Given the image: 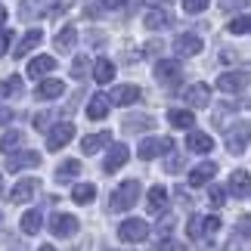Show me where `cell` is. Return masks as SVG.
Returning <instances> with one entry per match:
<instances>
[{
	"label": "cell",
	"mask_w": 251,
	"mask_h": 251,
	"mask_svg": "<svg viewBox=\"0 0 251 251\" xmlns=\"http://www.w3.org/2000/svg\"><path fill=\"white\" fill-rule=\"evenodd\" d=\"M140 180H124L118 189L112 192V199H109V211H115V214H121V211H130L133 205H137V199H140Z\"/></svg>",
	"instance_id": "cell-1"
},
{
	"label": "cell",
	"mask_w": 251,
	"mask_h": 251,
	"mask_svg": "<svg viewBox=\"0 0 251 251\" xmlns=\"http://www.w3.org/2000/svg\"><path fill=\"white\" fill-rule=\"evenodd\" d=\"M118 239L121 242H127V245H140V242H146L149 239V224L146 220H124V224L118 226Z\"/></svg>",
	"instance_id": "cell-2"
},
{
	"label": "cell",
	"mask_w": 251,
	"mask_h": 251,
	"mask_svg": "<svg viewBox=\"0 0 251 251\" xmlns=\"http://www.w3.org/2000/svg\"><path fill=\"white\" fill-rule=\"evenodd\" d=\"M174 149V143L168 137H149V140H143L140 146H137V158L143 161H152V158H161V155H168V152Z\"/></svg>",
	"instance_id": "cell-3"
},
{
	"label": "cell",
	"mask_w": 251,
	"mask_h": 251,
	"mask_svg": "<svg viewBox=\"0 0 251 251\" xmlns=\"http://www.w3.org/2000/svg\"><path fill=\"white\" fill-rule=\"evenodd\" d=\"M155 78H158V84H165V87H177L183 81V65H180V59H161L155 65Z\"/></svg>",
	"instance_id": "cell-4"
},
{
	"label": "cell",
	"mask_w": 251,
	"mask_h": 251,
	"mask_svg": "<svg viewBox=\"0 0 251 251\" xmlns=\"http://www.w3.org/2000/svg\"><path fill=\"white\" fill-rule=\"evenodd\" d=\"M75 137V124L72 121H62V124H56V127H50V133H47V149L50 152H59L62 146H69Z\"/></svg>",
	"instance_id": "cell-5"
},
{
	"label": "cell",
	"mask_w": 251,
	"mask_h": 251,
	"mask_svg": "<svg viewBox=\"0 0 251 251\" xmlns=\"http://www.w3.org/2000/svg\"><path fill=\"white\" fill-rule=\"evenodd\" d=\"M50 233L56 239H69L78 233V217L75 214H65V211H59V214H53L50 217Z\"/></svg>",
	"instance_id": "cell-6"
},
{
	"label": "cell",
	"mask_w": 251,
	"mask_h": 251,
	"mask_svg": "<svg viewBox=\"0 0 251 251\" xmlns=\"http://www.w3.org/2000/svg\"><path fill=\"white\" fill-rule=\"evenodd\" d=\"M140 87H133V84H118V87H112V93H105V100H109V105H133L140 100Z\"/></svg>",
	"instance_id": "cell-7"
},
{
	"label": "cell",
	"mask_w": 251,
	"mask_h": 251,
	"mask_svg": "<svg viewBox=\"0 0 251 251\" xmlns=\"http://www.w3.org/2000/svg\"><path fill=\"white\" fill-rule=\"evenodd\" d=\"M183 100H186V105H192V109H205V105H211V87L196 81L183 90Z\"/></svg>",
	"instance_id": "cell-8"
},
{
	"label": "cell",
	"mask_w": 251,
	"mask_h": 251,
	"mask_svg": "<svg viewBox=\"0 0 251 251\" xmlns=\"http://www.w3.org/2000/svg\"><path fill=\"white\" fill-rule=\"evenodd\" d=\"M214 177H217V165H214V161H201V165H196V168L189 171L186 183H189L192 189H199V186H208Z\"/></svg>",
	"instance_id": "cell-9"
},
{
	"label": "cell",
	"mask_w": 251,
	"mask_h": 251,
	"mask_svg": "<svg viewBox=\"0 0 251 251\" xmlns=\"http://www.w3.org/2000/svg\"><path fill=\"white\" fill-rule=\"evenodd\" d=\"M248 87V72H224L217 78V90L224 93H242Z\"/></svg>",
	"instance_id": "cell-10"
},
{
	"label": "cell",
	"mask_w": 251,
	"mask_h": 251,
	"mask_svg": "<svg viewBox=\"0 0 251 251\" xmlns=\"http://www.w3.org/2000/svg\"><path fill=\"white\" fill-rule=\"evenodd\" d=\"M41 189L37 186V180H31V177H25V180H19L16 186H13V192H9V201L13 205H25V201H31L34 199V192Z\"/></svg>",
	"instance_id": "cell-11"
},
{
	"label": "cell",
	"mask_w": 251,
	"mask_h": 251,
	"mask_svg": "<svg viewBox=\"0 0 251 251\" xmlns=\"http://www.w3.org/2000/svg\"><path fill=\"white\" fill-rule=\"evenodd\" d=\"M174 53H177L180 59H186V56H199L201 53V37L199 34H180L177 41H174Z\"/></svg>",
	"instance_id": "cell-12"
},
{
	"label": "cell",
	"mask_w": 251,
	"mask_h": 251,
	"mask_svg": "<svg viewBox=\"0 0 251 251\" xmlns=\"http://www.w3.org/2000/svg\"><path fill=\"white\" fill-rule=\"evenodd\" d=\"M127 158H130V149L124 146V143H115V146L109 149V155H105V165H102V171H105V174H115V171H121Z\"/></svg>",
	"instance_id": "cell-13"
},
{
	"label": "cell",
	"mask_w": 251,
	"mask_h": 251,
	"mask_svg": "<svg viewBox=\"0 0 251 251\" xmlns=\"http://www.w3.org/2000/svg\"><path fill=\"white\" fill-rule=\"evenodd\" d=\"M112 143V133L109 130H100V133H87V137L81 140V152L84 155H96L102 146H109Z\"/></svg>",
	"instance_id": "cell-14"
},
{
	"label": "cell",
	"mask_w": 251,
	"mask_h": 251,
	"mask_svg": "<svg viewBox=\"0 0 251 251\" xmlns=\"http://www.w3.org/2000/svg\"><path fill=\"white\" fill-rule=\"evenodd\" d=\"M229 192H233L236 199H248V192H251V177H248V171L245 168H239L233 171V177H229Z\"/></svg>",
	"instance_id": "cell-15"
},
{
	"label": "cell",
	"mask_w": 251,
	"mask_h": 251,
	"mask_svg": "<svg viewBox=\"0 0 251 251\" xmlns=\"http://www.w3.org/2000/svg\"><path fill=\"white\" fill-rule=\"evenodd\" d=\"M41 41H44V31H41V28H31V31H25V37L13 47V56H16V59H22V56H28Z\"/></svg>",
	"instance_id": "cell-16"
},
{
	"label": "cell",
	"mask_w": 251,
	"mask_h": 251,
	"mask_svg": "<svg viewBox=\"0 0 251 251\" xmlns=\"http://www.w3.org/2000/svg\"><path fill=\"white\" fill-rule=\"evenodd\" d=\"M186 149H189V152H199V155H205V152L214 149V140H211L205 130H189V133H186Z\"/></svg>",
	"instance_id": "cell-17"
},
{
	"label": "cell",
	"mask_w": 251,
	"mask_h": 251,
	"mask_svg": "<svg viewBox=\"0 0 251 251\" xmlns=\"http://www.w3.org/2000/svg\"><path fill=\"white\" fill-rule=\"evenodd\" d=\"M41 165V155H37V152H13V155H9V161H6V168L9 171H25V168H37Z\"/></svg>",
	"instance_id": "cell-18"
},
{
	"label": "cell",
	"mask_w": 251,
	"mask_h": 251,
	"mask_svg": "<svg viewBox=\"0 0 251 251\" xmlns=\"http://www.w3.org/2000/svg\"><path fill=\"white\" fill-rule=\"evenodd\" d=\"M56 69V59L53 56H34L31 62H28V78H44V75H50Z\"/></svg>",
	"instance_id": "cell-19"
},
{
	"label": "cell",
	"mask_w": 251,
	"mask_h": 251,
	"mask_svg": "<svg viewBox=\"0 0 251 251\" xmlns=\"http://www.w3.org/2000/svg\"><path fill=\"white\" fill-rule=\"evenodd\" d=\"M226 149L233 152V155H242V152L248 149V121L239 124V133L233 130L229 133V140H226Z\"/></svg>",
	"instance_id": "cell-20"
},
{
	"label": "cell",
	"mask_w": 251,
	"mask_h": 251,
	"mask_svg": "<svg viewBox=\"0 0 251 251\" xmlns=\"http://www.w3.org/2000/svg\"><path fill=\"white\" fill-rule=\"evenodd\" d=\"M143 22H146L149 31H161V28H171V25H174V19H171L168 9H149Z\"/></svg>",
	"instance_id": "cell-21"
},
{
	"label": "cell",
	"mask_w": 251,
	"mask_h": 251,
	"mask_svg": "<svg viewBox=\"0 0 251 251\" xmlns=\"http://www.w3.org/2000/svg\"><path fill=\"white\" fill-rule=\"evenodd\" d=\"M109 100H105V93H96L90 96V102H87V118H93V121H102L105 115H109Z\"/></svg>",
	"instance_id": "cell-22"
},
{
	"label": "cell",
	"mask_w": 251,
	"mask_h": 251,
	"mask_svg": "<svg viewBox=\"0 0 251 251\" xmlns=\"http://www.w3.org/2000/svg\"><path fill=\"white\" fill-rule=\"evenodd\" d=\"M62 93H65V84H62V81H56V78L41 81V84H37V90H34L37 100H56V96H62Z\"/></svg>",
	"instance_id": "cell-23"
},
{
	"label": "cell",
	"mask_w": 251,
	"mask_h": 251,
	"mask_svg": "<svg viewBox=\"0 0 251 251\" xmlns=\"http://www.w3.org/2000/svg\"><path fill=\"white\" fill-rule=\"evenodd\" d=\"M50 6H59V0H22L19 16H22V19H34V13H47Z\"/></svg>",
	"instance_id": "cell-24"
},
{
	"label": "cell",
	"mask_w": 251,
	"mask_h": 251,
	"mask_svg": "<svg viewBox=\"0 0 251 251\" xmlns=\"http://www.w3.org/2000/svg\"><path fill=\"white\" fill-rule=\"evenodd\" d=\"M168 121H171V127H177V130H189L192 124H196V115H192L189 109H171Z\"/></svg>",
	"instance_id": "cell-25"
},
{
	"label": "cell",
	"mask_w": 251,
	"mask_h": 251,
	"mask_svg": "<svg viewBox=\"0 0 251 251\" xmlns=\"http://www.w3.org/2000/svg\"><path fill=\"white\" fill-rule=\"evenodd\" d=\"M93 78H96V84H112L115 81V62L112 59H96L93 62Z\"/></svg>",
	"instance_id": "cell-26"
},
{
	"label": "cell",
	"mask_w": 251,
	"mask_h": 251,
	"mask_svg": "<svg viewBox=\"0 0 251 251\" xmlns=\"http://www.w3.org/2000/svg\"><path fill=\"white\" fill-rule=\"evenodd\" d=\"M75 41H78V28H75V25H65L62 31L56 34L53 44H56V50H59V53H69L72 47H75Z\"/></svg>",
	"instance_id": "cell-27"
},
{
	"label": "cell",
	"mask_w": 251,
	"mask_h": 251,
	"mask_svg": "<svg viewBox=\"0 0 251 251\" xmlns=\"http://www.w3.org/2000/svg\"><path fill=\"white\" fill-rule=\"evenodd\" d=\"M165 208H168V189L165 186L149 189V214H161Z\"/></svg>",
	"instance_id": "cell-28"
},
{
	"label": "cell",
	"mask_w": 251,
	"mask_h": 251,
	"mask_svg": "<svg viewBox=\"0 0 251 251\" xmlns=\"http://www.w3.org/2000/svg\"><path fill=\"white\" fill-rule=\"evenodd\" d=\"M93 199H96V186H93V183H78V186L72 189V201H75V205H90Z\"/></svg>",
	"instance_id": "cell-29"
},
{
	"label": "cell",
	"mask_w": 251,
	"mask_h": 251,
	"mask_svg": "<svg viewBox=\"0 0 251 251\" xmlns=\"http://www.w3.org/2000/svg\"><path fill=\"white\" fill-rule=\"evenodd\" d=\"M78 174H81V161L78 158H65L62 161V165L59 168H56V180H72V177H78Z\"/></svg>",
	"instance_id": "cell-30"
},
{
	"label": "cell",
	"mask_w": 251,
	"mask_h": 251,
	"mask_svg": "<svg viewBox=\"0 0 251 251\" xmlns=\"http://www.w3.org/2000/svg\"><path fill=\"white\" fill-rule=\"evenodd\" d=\"M0 149L6 152V155H13V152L22 149V130H6L3 140H0Z\"/></svg>",
	"instance_id": "cell-31"
},
{
	"label": "cell",
	"mask_w": 251,
	"mask_h": 251,
	"mask_svg": "<svg viewBox=\"0 0 251 251\" xmlns=\"http://www.w3.org/2000/svg\"><path fill=\"white\" fill-rule=\"evenodd\" d=\"M41 226H44V220H41L37 211H28V214L22 217V233L25 236H37V233H41Z\"/></svg>",
	"instance_id": "cell-32"
},
{
	"label": "cell",
	"mask_w": 251,
	"mask_h": 251,
	"mask_svg": "<svg viewBox=\"0 0 251 251\" xmlns=\"http://www.w3.org/2000/svg\"><path fill=\"white\" fill-rule=\"evenodd\" d=\"M19 93H22V78H19V75L0 81V96H19Z\"/></svg>",
	"instance_id": "cell-33"
},
{
	"label": "cell",
	"mask_w": 251,
	"mask_h": 251,
	"mask_svg": "<svg viewBox=\"0 0 251 251\" xmlns=\"http://www.w3.org/2000/svg\"><path fill=\"white\" fill-rule=\"evenodd\" d=\"M87 72H90V59H87V56H75V62H72V78H75V81H84Z\"/></svg>",
	"instance_id": "cell-34"
},
{
	"label": "cell",
	"mask_w": 251,
	"mask_h": 251,
	"mask_svg": "<svg viewBox=\"0 0 251 251\" xmlns=\"http://www.w3.org/2000/svg\"><path fill=\"white\" fill-rule=\"evenodd\" d=\"M152 127H155L152 118H127V121H124V130H127V133H133V130H152Z\"/></svg>",
	"instance_id": "cell-35"
},
{
	"label": "cell",
	"mask_w": 251,
	"mask_h": 251,
	"mask_svg": "<svg viewBox=\"0 0 251 251\" xmlns=\"http://www.w3.org/2000/svg\"><path fill=\"white\" fill-rule=\"evenodd\" d=\"M248 28H251V19L242 13V16H236L233 22H229V34H248Z\"/></svg>",
	"instance_id": "cell-36"
},
{
	"label": "cell",
	"mask_w": 251,
	"mask_h": 251,
	"mask_svg": "<svg viewBox=\"0 0 251 251\" xmlns=\"http://www.w3.org/2000/svg\"><path fill=\"white\" fill-rule=\"evenodd\" d=\"M208 201H211L214 208H224V201H226V189H224V186H211V189H208Z\"/></svg>",
	"instance_id": "cell-37"
},
{
	"label": "cell",
	"mask_w": 251,
	"mask_h": 251,
	"mask_svg": "<svg viewBox=\"0 0 251 251\" xmlns=\"http://www.w3.org/2000/svg\"><path fill=\"white\" fill-rule=\"evenodd\" d=\"M211 6V0H183V9H186L189 16H196V13H201V9H208Z\"/></svg>",
	"instance_id": "cell-38"
},
{
	"label": "cell",
	"mask_w": 251,
	"mask_h": 251,
	"mask_svg": "<svg viewBox=\"0 0 251 251\" xmlns=\"http://www.w3.org/2000/svg\"><path fill=\"white\" fill-rule=\"evenodd\" d=\"M155 251H186V245L171 242V239H161V242H155Z\"/></svg>",
	"instance_id": "cell-39"
},
{
	"label": "cell",
	"mask_w": 251,
	"mask_h": 251,
	"mask_svg": "<svg viewBox=\"0 0 251 251\" xmlns=\"http://www.w3.org/2000/svg\"><path fill=\"white\" fill-rule=\"evenodd\" d=\"M248 0H220V9L224 13H233V9H245Z\"/></svg>",
	"instance_id": "cell-40"
},
{
	"label": "cell",
	"mask_w": 251,
	"mask_h": 251,
	"mask_svg": "<svg viewBox=\"0 0 251 251\" xmlns=\"http://www.w3.org/2000/svg\"><path fill=\"white\" fill-rule=\"evenodd\" d=\"M186 233H189V239H201V217H189Z\"/></svg>",
	"instance_id": "cell-41"
},
{
	"label": "cell",
	"mask_w": 251,
	"mask_h": 251,
	"mask_svg": "<svg viewBox=\"0 0 251 251\" xmlns=\"http://www.w3.org/2000/svg\"><path fill=\"white\" fill-rule=\"evenodd\" d=\"M180 168H183V158H180V155H168L165 171H168V174H180Z\"/></svg>",
	"instance_id": "cell-42"
},
{
	"label": "cell",
	"mask_w": 251,
	"mask_h": 251,
	"mask_svg": "<svg viewBox=\"0 0 251 251\" xmlns=\"http://www.w3.org/2000/svg\"><path fill=\"white\" fill-rule=\"evenodd\" d=\"M220 229V217H205L201 220V233H217Z\"/></svg>",
	"instance_id": "cell-43"
},
{
	"label": "cell",
	"mask_w": 251,
	"mask_h": 251,
	"mask_svg": "<svg viewBox=\"0 0 251 251\" xmlns=\"http://www.w3.org/2000/svg\"><path fill=\"white\" fill-rule=\"evenodd\" d=\"M9 41H13V31H6V28H0V56L9 50Z\"/></svg>",
	"instance_id": "cell-44"
},
{
	"label": "cell",
	"mask_w": 251,
	"mask_h": 251,
	"mask_svg": "<svg viewBox=\"0 0 251 251\" xmlns=\"http://www.w3.org/2000/svg\"><path fill=\"white\" fill-rule=\"evenodd\" d=\"M50 115H53V112H37V115H34V127L44 130L47 124H50Z\"/></svg>",
	"instance_id": "cell-45"
},
{
	"label": "cell",
	"mask_w": 251,
	"mask_h": 251,
	"mask_svg": "<svg viewBox=\"0 0 251 251\" xmlns=\"http://www.w3.org/2000/svg\"><path fill=\"white\" fill-rule=\"evenodd\" d=\"M100 3H102L105 9H121V6H127L130 0H100Z\"/></svg>",
	"instance_id": "cell-46"
},
{
	"label": "cell",
	"mask_w": 251,
	"mask_h": 251,
	"mask_svg": "<svg viewBox=\"0 0 251 251\" xmlns=\"http://www.w3.org/2000/svg\"><path fill=\"white\" fill-rule=\"evenodd\" d=\"M9 118H13V112H9L6 105H0V127H3V124H9Z\"/></svg>",
	"instance_id": "cell-47"
},
{
	"label": "cell",
	"mask_w": 251,
	"mask_h": 251,
	"mask_svg": "<svg viewBox=\"0 0 251 251\" xmlns=\"http://www.w3.org/2000/svg\"><path fill=\"white\" fill-rule=\"evenodd\" d=\"M6 16H9V13H6V6L0 3V28H3V22H6Z\"/></svg>",
	"instance_id": "cell-48"
},
{
	"label": "cell",
	"mask_w": 251,
	"mask_h": 251,
	"mask_svg": "<svg viewBox=\"0 0 251 251\" xmlns=\"http://www.w3.org/2000/svg\"><path fill=\"white\" fill-rule=\"evenodd\" d=\"M146 3H152V6H158V3H171V0H146Z\"/></svg>",
	"instance_id": "cell-49"
},
{
	"label": "cell",
	"mask_w": 251,
	"mask_h": 251,
	"mask_svg": "<svg viewBox=\"0 0 251 251\" xmlns=\"http://www.w3.org/2000/svg\"><path fill=\"white\" fill-rule=\"evenodd\" d=\"M37 251H56L53 245H41V248H37Z\"/></svg>",
	"instance_id": "cell-50"
},
{
	"label": "cell",
	"mask_w": 251,
	"mask_h": 251,
	"mask_svg": "<svg viewBox=\"0 0 251 251\" xmlns=\"http://www.w3.org/2000/svg\"><path fill=\"white\" fill-rule=\"evenodd\" d=\"M0 189H3V177H0Z\"/></svg>",
	"instance_id": "cell-51"
},
{
	"label": "cell",
	"mask_w": 251,
	"mask_h": 251,
	"mask_svg": "<svg viewBox=\"0 0 251 251\" xmlns=\"http://www.w3.org/2000/svg\"><path fill=\"white\" fill-rule=\"evenodd\" d=\"M16 251H22V248H16Z\"/></svg>",
	"instance_id": "cell-52"
}]
</instances>
